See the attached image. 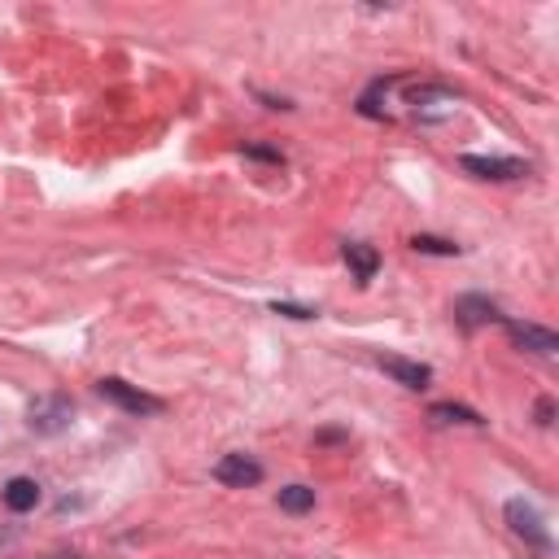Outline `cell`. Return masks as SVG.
I'll return each mask as SVG.
<instances>
[{"instance_id":"obj_1","label":"cell","mask_w":559,"mask_h":559,"mask_svg":"<svg viewBox=\"0 0 559 559\" xmlns=\"http://www.w3.org/2000/svg\"><path fill=\"white\" fill-rule=\"evenodd\" d=\"M507 525H511V533H516V538H525L538 555H551V533H546L542 516L525 503V498H511V503H507Z\"/></svg>"},{"instance_id":"obj_2","label":"cell","mask_w":559,"mask_h":559,"mask_svg":"<svg viewBox=\"0 0 559 559\" xmlns=\"http://www.w3.org/2000/svg\"><path fill=\"white\" fill-rule=\"evenodd\" d=\"M97 389H101L105 402H114V407H123V411H132V415H158L162 411V398L140 394L136 385H127V380H118V376H105Z\"/></svg>"},{"instance_id":"obj_3","label":"cell","mask_w":559,"mask_h":559,"mask_svg":"<svg viewBox=\"0 0 559 559\" xmlns=\"http://www.w3.org/2000/svg\"><path fill=\"white\" fill-rule=\"evenodd\" d=\"M214 481L232 485V490H249V485L263 481V463L249 459V455H223L214 463Z\"/></svg>"},{"instance_id":"obj_4","label":"cell","mask_w":559,"mask_h":559,"mask_svg":"<svg viewBox=\"0 0 559 559\" xmlns=\"http://www.w3.org/2000/svg\"><path fill=\"white\" fill-rule=\"evenodd\" d=\"M459 166L472 171L477 180H520V175H529V166L516 158H477V153H463Z\"/></svg>"},{"instance_id":"obj_5","label":"cell","mask_w":559,"mask_h":559,"mask_svg":"<svg viewBox=\"0 0 559 559\" xmlns=\"http://www.w3.org/2000/svg\"><path fill=\"white\" fill-rule=\"evenodd\" d=\"M66 424H70V402L66 398H40L31 407V433L53 437V433H62Z\"/></svg>"},{"instance_id":"obj_6","label":"cell","mask_w":559,"mask_h":559,"mask_svg":"<svg viewBox=\"0 0 559 559\" xmlns=\"http://www.w3.org/2000/svg\"><path fill=\"white\" fill-rule=\"evenodd\" d=\"M507 337L516 341L520 350H529V354H555V350H559V337H555L551 328L520 324V319H507Z\"/></svg>"},{"instance_id":"obj_7","label":"cell","mask_w":559,"mask_h":559,"mask_svg":"<svg viewBox=\"0 0 559 559\" xmlns=\"http://www.w3.org/2000/svg\"><path fill=\"white\" fill-rule=\"evenodd\" d=\"M380 372H389L398 380V385L407 389H428V380H433V372H428L424 363H411V359H398V354H380Z\"/></svg>"},{"instance_id":"obj_8","label":"cell","mask_w":559,"mask_h":559,"mask_svg":"<svg viewBox=\"0 0 559 559\" xmlns=\"http://www.w3.org/2000/svg\"><path fill=\"white\" fill-rule=\"evenodd\" d=\"M455 319L463 328H481V324H494V319H503V315H498V306L490 302V297H459Z\"/></svg>"},{"instance_id":"obj_9","label":"cell","mask_w":559,"mask_h":559,"mask_svg":"<svg viewBox=\"0 0 559 559\" xmlns=\"http://www.w3.org/2000/svg\"><path fill=\"white\" fill-rule=\"evenodd\" d=\"M346 263H350L354 276H359V284H367V280H372L376 271H380V254H376L372 245H359V241H354V245H346Z\"/></svg>"},{"instance_id":"obj_10","label":"cell","mask_w":559,"mask_h":559,"mask_svg":"<svg viewBox=\"0 0 559 559\" xmlns=\"http://www.w3.org/2000/svg\"><path fill=\"white\" fill-rule=\"evenodd\" d=\"M35 503H40V485H35L31 477H14L5 485V507L9 511H31Z\"/></svg>"},{"instance_id":"obj_11","label":"cell","mask_w":559,"mask_h":559,"mask_svg":"<svg viewBox=\"0 0 559 559\" xmlns=\"http://www.w3.org/2000/svg\"><path fill=\"white\" fill-rule=\"evenodd\" d=\"M280 507L293 511V516H302V511L315 507V490H311V485H284V490H280Z\"/></svg>"},{"instance_id":"obj_12","label":"cell","mask_w":559,"mask_h":559,"mask_svg":"<svg viewBox=\"0 0 559 559\" xmlns=\"http://www.w3.org/2000/svg\"><path fill=\"white\" fill-rule=\"evenodd\" d=\"M433 420H455V424H485L472 407H455V402H437L433 407Z\"/></svg>"},{"instance_id":"obj_13","label":"cell","mask_w":559,"mask_h":559,"mask_svg":"<svg viewBox=\"0 0 559 559\" xmlns=\"http://www.w3.org/2000/svg\"><path fill=\"white\" fill-rule=\"evenodd\" d=\"M420 254H442V258H455L459 254V245H450V241H437V236H415L411 241Z\"/></svg>"},{"instance_id":"obj_14","label":"cell","mask_w":559,"mask_h":559,"mask_svg":"<svg viewBox=\"0 0 559 559\" xmlns=\"http://www.w3.org/2000/svg\"><path fill=\"white\" fill-rule=\"evenodd\" d=\"M276 315H289V319H315V311H302V306H280V302H276Z\"/></svg>"},{"instance_id":"obj_15","label":"cell","mask_w":559,"mask_h":559,"mask_svg":"<svg viewBox=\"0 0 559 559\" xmlns=\"http://www.w3.org/2000/svg\"><path fill=\"white\" fill-rule=\"evenodd\" d=\"M551 415H555L551 398H542V402H538V424H551Z\"/></svg>"}]
</instances>
